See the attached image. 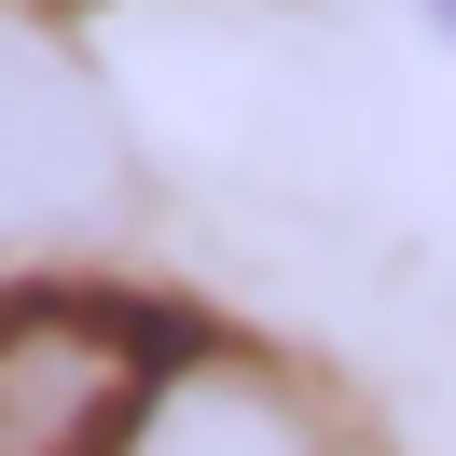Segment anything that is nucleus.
<instances>
[{
    "label": "nucleus",
    "mask_w": 456,
    "mask_h": 456,
    "mask_svg": "<svg viewBox=\"0 0 456 456\" xmlns=\"http://www.w3.org/2000/svg\"><path fill=\"white\" fill-rule=\"evenodd\" d=\"M180 387V318L97 277L0 290V456H139Z\"/></svg>",
    "instance_id": "nucleus-1"
},
{
    "label": "nucleus",
    "mask_w": 456,
    "mask_h": 456,
    "mask_svg": "<svg viewBox=\"0 0 456 456\" xmlns=\"http://www.w3.org/2000/svg\"><path fill=\"white\" fill-rule=\"evenodd\" d=\"M139 456H318L305 428H290V401L263 387V373H235V360H194L167 387V415L139 428Z\"/></svg>",
    "instance_id": "nucleus-2"
},
{
    "label": "nucleus",
    "mask_w": 456,
    "mask_h": 456,
    "mask_svg": "<svg viewBox=\"0 0 456 456\" xmlns=\"http://www.w3.org/2000/svg\"><path fill=\"white\" fill-rule=\"evenodd\" d=\"M428 28H443V42H456V0H428Z\"/></svg>",
    "instance_id": "nucleus-3"
}]
</instances>
